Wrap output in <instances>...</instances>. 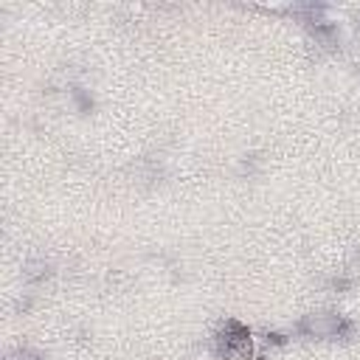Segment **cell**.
<instances>
[{"mask_svg":"<svg viewBox=\"0 0 360 360\" xmlns=\"http://www.w3.org/2000/svg\"><path fill=\"white\" fill-rule=\"evenodd\" d=\"M6 360H39V357L34 352H28V349H17V352L6 354Z\"/></svg>","mask_w":360,"mask_h":360,"instance_id":"cell-3","label":"cell"},{"mask_svg":"<svg viewBox=\"0 0 360 360\" xmlns=\"http://www.w3.org/2000/svg\"><path fill=\"white\" fill-rule=\"evenodd\" d=\"M298 329L307 338H343V335H349L352 323L335 312H315V315H307L298 323Z\"/></svg>","mask_w":360,"mask_h":360,"instance_id":"cell-2","label":"cell"},{"mask_svg":"<svg viewBox=\"0 0 360 360\" xmlns=\"http://www.w3.org/2000/svg\"><path fill=\"white\" fill-rule=\"evenodd\" d=\"M217 352L222 360H250L253 357V338L242 323H228L217 338Z\"/></svg>","mask_w":360,"mask_h":360,"instance_id":"cell-1","label":"cell"}]
</instances>
